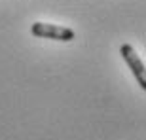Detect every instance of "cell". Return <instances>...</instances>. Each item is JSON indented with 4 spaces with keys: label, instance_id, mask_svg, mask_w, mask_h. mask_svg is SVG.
Listing matches in <instances>:
<instances>
[{
    "label": "cell",
    "instance_id": "6da1fadb",
    "mask_svg": "<svg viewBox=\"0 0 146 140\" xmlns=\"http://www.w3.org/2000/svg\"><path fill=\"white\" fill-rule=\"evenodd\" d=\"M31 32L36 38H49V40H59V42H70L76 36L72 28L61 27V25H51V23H34L31 27Z\"/></svg>",
    "mask_w": 146,
    "mask_h": 140
},
{
    "label": "cell",
    "instance_id": "7a4b0ae2",
    "mask_svg": "<svg viewBox=\"0 0 146 140\" xmlns=\"http://www.w3.org/2000/svg\"><path fill=\"white\" fill-rule=\"evenodd\" d=\"M119 55H121V59L125 61V65L131 68V72L135 74V78H137V81H139L141 89L144 91V89H146V70H144V63H142L141 57L137 55V51L133 49V46L123 44V46L119 48Z\"/></svg>",
    "mask_w": 146,
    "mask_h": 140
}]
</instances>
